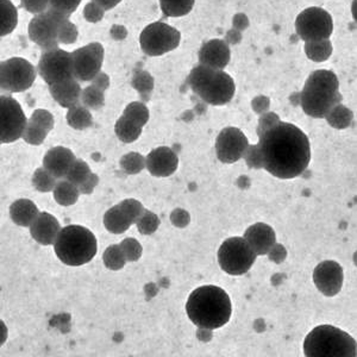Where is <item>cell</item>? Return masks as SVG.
Masks as SVG:
<instances>
[{"mask_svg": "<svg viewBox=\"0 0 357 357\" xmlns=\"http://www.w3.org/2000/svg\"><path fill=\"white\" fill-rule=\"evenodd\" d=\"M99 184V177L95 173H90L87 177L86 180L82 181L81 184L78 186L79 193L90 194L93 193L95 187Z\"/></svg>", "mask_w": 357, "mask_h": 357, "instance_id": "681fc988", "label": "cell"}, {"mask_svg": "<svg viewBox=\"0 0 357 357\" xmlns=\"http://www.w3.org/2000/svg\"><path fill=\"white\" fill-rule=\"evenodd\" d=\"M70 55L75 80L79 82L92 81L102 70L105 50L100 43L93 42L74 50Z\"/></svg>", "mask_w": 357, "mask_h": 357, "instance_id": "7c38bea8", "label": "cell"}, {"mask_svg": "<svg viewBox=\"0 0 357 357\" xmlns=\"http://www.w3.org/2000/svg\"><path fill=\"white\" fill-rule=\"evenodd\" d=\"M120 167L130 175L138 174L145 168V159L138 152H129L120 159Z\"/></svg>", "mask_w": 357, "mask_h": 357, "instance_id": "8d00e7d4", "label": "cell"}, {"mask_svg": "<svg viewBox=\"0 0 357 357\" xmlns=\"http://www.w3.org/2000/svg\"><path fill=\"white\" fill-rule=\"evenodd\" d=\"M333 30V17L323 8H308L296 17V31L303 41L328 40Z\"/></svg>", "mask_w": 357, "mask_h": 357, "instance_id": "30bf717a", "label": "cell"}, {"mask_svg": "<svg viewBox=\"0 0 357 357\" xmlns=\"http://www.w3.org/2000/svg\"><path fill=\"white\" fill-rule=\"evenodd\" d=\"M0 144H1V142H0Z\"/></svg>", "mask_w": 357, "mask_h": 357, "instance_id": "6f0895ef", "label": "cell"}, {"mask_svg": "<svg viewBox=\"0 0 357 357\" xmlns=\"http://www.w3.org/2000/svg\"><path fill=\"white\" fill-rule=\"evenodd\" d=\"M189 84L199 98L214 106L230 103L236 90L234 79L230 75L203 65L191 72Z\"/></svg>", "mask_w": 357, "mask_h": 357, "instance_id": "8992f818", "label": "cell"}, {"mask_svg": "<svg viewBox=\"0 0 357 357\" xmlns=\"http://www.w3.org/2000/svg\"><path fill=\"white\" fill-rule=\"evenodd\" d=\"M36 77V68L25 58H13L0 62V92H24L33 86Z\"/></svg>", "mask_w": 357, "mask_h": 357, "instance_id": "ba28073f", "label": "cell"}, {"mask_svg": "<svg viewBox=\"0 0 357 357\" xmlns=\"http://www.w3.org/2000/svg\"><path fill=\"white\" fill-rule=\"evenodd\" d=\"M280 118L276 113L273 112H268L266 115H263L259 120V127H257V134L267 130L268 127H271V125H274L276 122H279Z\"/></svg>", "mask_w": 357, "mask_h": 357, "instance_id": "f907efd6", "label": "cell"}, {"mask_svg": "<svg viewBox=\"0 0 357 357\" xmlns=\"http://www.w3.org/2000/svg\"><path fill=\"white\" fill-rule=\"evenodd\" d=\"M123 117L129 119L132 123H135L138 127H143L149 120L148 107L145 106L143 103L134 102L130 103L125 107L123 112Z\"/></svg>", "mask_w": 357, "mask_h": 357, "instance_id": "e575fe53", "label": "cell"}, {"mask_svg": "<svg viewBox=\"0 0 357 357\" xmlns=\"http://www.w3.org/2000/svg\"><path fill=\"white\" fill-rule=\"evenodd\" d=\"M53 193L54 199L61 206L74 205L80 197L78 187L67 180L58 181L53 189Z\"/></svg>", "mask_w": 357, "mask_h": 357, "instance_id": "4316f807", "label": "cell"}, {"mask_svg": "<svg viewBox=\"0 0 357 357\" xmlns=\"http://www.w3.org/2000/svg\"><path fill=\"white\" fill-rule=\"evenodd\" d=\"M196 0H160L161 10L164 16L182 17L189 15Z\"/></svg>", "mask_w": 357, "mask_h": 357, "instance_id": "f1b7e54d", "label": "cell"}, {"mask_svg": "<svg viewBox=\"0 0 357 357\" xmlns=\"http://www.w3.org/2000/svg\"><path fill=\"white\" fill-rule=\"evenodd\" d=\"M75 159L74 152L70 149L55 147L48 150L43 157V168L56 179H65Z\"/></svg>", "mask_w": 357, "mask_h": 357, "instance_id": "44dd1931", "label": "cell"}, {"mask_svg": "<svg viewBox=\"0 0 357 357\" xmlns=\"http://www.w3.org/2000/svg\"><path fill=\"white\" fill-rule=\"evenodd\" d=\"M38 214V206L29 199H18L10 206V217L13 222L23 228H29Z\"/></svg>", "mask_w": 357, "mask_h": 357, "instance_id": "603a6c76", "label": "cell"}, {"mask_svg": "<svg viewBox=\"0 0 357 357\" xmlns=\"http://www.w3.org/2000/svg\"><path fill=\"white\" fill-rule=\"evenodd\" d=\"M104 264L110 271H120L127 264V260L119 244L109 246L103 255Z\"/></svg>", "mask_w": 357, "mask_h": 357, "instance_id": "d6a6232c", "label": "cell"}, {"mask_svg": "<svg viewBox=\"0 0 357 357\" xmlns=\"http://www.w3.org/2000/svg\"><path fill=\"white\" fill-rule=\"evenodd\" d=\"M33 186L36 191L41 192V193H48V192H53L55 186L58 184V179L53 177L47 169L38 168L33 173V179H31Z\"/></svg>", "mask_w": 357, "mask_h": 357, "instance_id": "836d02e7", "label": "cell"}, {"mask_svg": "<svg viewBox=\"0 0 357 357\" xmlns=\"http://www.w3.org/2000/svg\"><path fill=\"white\" fill-rule=\"evenodd\" d=\"M30 122L36 124L42 129H45V132H50L55 127V118L49 111H47L45 109H38L33 112L30 117Z\"/></svg>", "mask_w": 357, "mask_h": 357, "instance_id": "ee69618b", "label": "cell"}, {"mask_svg": "<svg viewBox=\"0 0 357 357\" xmlns=\"http://www.w3.org/2000/svg\"><path fill=\"white\" fill-rule=\"evenodd\" d=\"M79 31L74 23L70 21V18L63 19L58 26V45H73L78 40Z\"/></svg>", "mask_w": 357, "mask_h": 357, "instance_id": "60d3db41", "label": "cell"}, {"mask_svg": "<svg viewBox=\"0 0 357 357\" xmlns=\"http://www.w3.org/2000/svg\"><path fill=\"white\" fill-rule=\"evenodd\" d=\"M115 132L119 141H122L123 143H132L138 140V137L142 134V127L136 125L135 123H132L129 119L122 116L116 122Z\"/></svg>", "mask_w": 357, "mask_h": 357, "instance_id": "83f0119b", "label": "cell"}, {"mask_svg": "<svg viewBox=\"0 0 357 357\" xmlns=\"http://www.w3.org/2000/svg\"><path fill=\"white\" fill-rule=\"evenodd\" d=\"M50 0H21L22 8L33 15H40L48 10Z\"/></svg>", "mask_w": 357, "mask_h": 357, "instance_id": "c3c4849f", "label": "cell"}, {"mask_svg": "<svg viewBox=\"0 0 357 357\" xmlns=\"http://www.w3.org/2000/svg\"><path fill=\"white\" fill-rule=\"evenodd\" d=\"M186 311L198 328L214 330L224 326L232 313L231 300L224 289L217 286H203L189 296Z\"/></svg>", "mask_w": 357, "mask_h": 357, "instance_id": "7a4b0ae2", "label": "cell"}, {"mask_svg": "<svg viewBox=\"0 0 357 357\" xmlns=\"http://www.w3.org/2000/svg\"><path fill=\"white\" fill-rule=\"evenodd\" d=\"M244 239L256 255H267L276 246V231L264 223H256L244 234Z\"/></svg>", "mask_w": 357, "mask_h": 357, "instance_id": "ffe728a7", "label": "cell"}, {"mask_svg": "<svg viewBox=\"0 0 357 357\" xmlns=\"http://www.w3.org/2000/svg\"><path fill=\"white\" fill-rule=\"evenodd\" d=\"M92 1L107 11V10H112V8H116L122 0H92Z\"/></svg>", "mask_w": 357, "mask_h": 357, "instance_id": "db71d44e", "label": "cell"}, {"mask_svg": "<svg viewBox=\"0 0 357 357\" xmlns=\"http://www.w3.org/2000/svg\"><path fill=\"white\" fill-rule=\"evenodd\" d=\"M306 357H357L356 341L333 325H319L304 342Z\"/></svg>", "mask_w": 357, "mask_h": 357, "instance_id": "5b68a950", "label": "cell"}, {"mask_svg": "<svg viewBox=\"0 0 357 357\" xmlns=\"http://www.w3.org/2000/svg\"><path fill=\"white\" fill-rule=\"evenodd\" d=\"M257 255L242 237L228 238L218 251V262L223 271L230 276H243L249 271Z\"/></svg>", "mask_w": 357, "mask_h": 357, "instance_id": "52a82bcc", "label": "cell"}, {"mask_svg": "<svg viewBox=\"0 0 357 357\" xmlns=\"http://www.w3.org/2000/svg\"><path fill=\"white\" fill-rule=\"evenodd\" d=\"M249 145L248 138L237 127H225L216 141V152L223 164H235L242 159Z\"/></svg>", "mask_w": 357, "mask_h": 357, "instance_id": "9a60e30c", "label": "cell"}, {"mask_svg": "<svg viewBox=\"0 0 357 357\" xmlns=\"http://www.w3.org/2000/svg\"><path fill=\"white\" fill-rule=\"evenodd\" d=\"M262 168L279 179H294L308 169L311 148L308 136L293 124L276 122L257 134Z\"/></svg>", "mask_w": 357, "mask_h": 357, "instance_id": "6da1fadb", "label": "cell"}, {"mask_svg": "<svg viewBox=\"0 0 357 357\" xmlns=\"http://www.w3.org/2000/svg\"><path fill=\"white\" fill-rule=\"evenodd\" d=\"M63 19L67 18L50 10H47L45 13L40 15H35L28 28L30 40L35 45H38L43 51L58 48V26Z\"/></svg>", "mask_w": 357, "mask_h": 357, "instance_id": "5bb4252c", "label": "cell"}, {"mask_svg": "<svg viewBox=\"0 0 357 357\" xmlns=\"http://www.w3.org/2000/svg\"><path fill=\"white\" fill-rule=\"evenodd\" d=\"M104 225L111 234L119 235L129 230L132 222L129 216L124 212V209L120 206L116 205L109 209L104 216Z\"/></svg>", "mask_w": 357, "mask_h": 357, "instance_id": "cb8c5ba5", "label": "cell"}, {"mask_svg": "<svg viewBox=\"0 0 357 357\" xmlns=\"http://www.w3.org/2000/svg\"><path fill=\"white\" fill-rule=\"evenodd\" d=\"M8 326H6V324H5L3 320L0 319V347H3V345L6 343V341H8Z\"/></svg>", "mask_w": 357, "mask_h": 357, "instance_id": "9f6ffc18", "label": "cell"}, {"mask_svg": "<svg viewBox=\"0 0 357 357\" xmlns=\"http://www.w3.org/2000/svg\"><path fill=\"white\" fill-rule=\"evenodd\" d=\"M132 87L138 90V93L142 98L147 100L150 93H152V87H154V80H152V75L147 72H144V70L136 72L134 78H132Z\"/></svg>", "mask_w": 357, "mask_h": 357, "instance_id": "74e56055", "label": "cell"}, {"mask_svg": "<svg viewBox=\"0 0 357 357\" xmlns=\"http://www.w3.org/2000/svg\"><path fill=\"white\" fill-rule=\"evenodd\" d=\"M90 173L92 172H90V166L85 161L81 159H75L65 179L78 187L82 181L86 180Z\"/></svg>", "mask_w": 357, "mask_h": 357, "instance_id": "d590c367", "label": "cell"}, {"mask_svg": "<svg viewBox=\"0 0 357 357\" xmlns=\"http://www.w3.org/2000/svg\"><path fill=\"white\" fill-rule=\"evenodd\" d=\"M28 119L21 104L10 95H0V142L13 143L21 138Z\"/></svg>", "mask_w": 357, "mask_h": 357, "instance_id": "8fae6325", "label": "cell"}, {"mask_svg": "<svg viewBox=\"0 0 357 357\" xmlns=\"http://www.w3.org/2000/svg\"><path fill=\"white\" fill-rule=\"evenodd\" d=\"M104 15H105V10L93 1L88 3L84 8V17L90 23H98L103 19Z\"/></svg>", "mask_w": 357, "mask_h": 357, "instance_id": "7dc6e473", "label": "cell"}, {"mask_svg": "<svg viewBox=\"0 0 357 357\" xmlns=\"http://www.w3.org/2000/svg\"><path fill=\"white\" fill-rule=\"evenodd\" d=\"M181 33L170 25L157 22L144 28L141 33L140 45L145 55L161 56L180 45Z\"/></svg>", "mask_w": 357, "mask_h": 357, "instance_id": "9c48e42d", "label": "cell"}, {"mask_svg": "<svg viewBox=\"0 0 357 357\" xmlns=\"http://www.w3.org/2000/svg\"><path fill=\"white\" fill-rule=\"evenodd\" d=\"M18 24V11L10 0H0V38L8 36Z\"/></svg>", "mask_w": 357, "mask_h": 357, "instance_id": "d4e9b609", "label": "cell"}, {"mask_svg": "<svg viewBox=\"0 0 357 357\" xmlns=\"http://www.w3.org/2000/svg\"><path fill=\"white\" fill-rule=\"evenodd\" d=\"M122 251H123L124 256L127 262H136L141 259L143 248L141 246V243L135 239V238H125L123 242L119 244Z\"/></svg>", "mask_w": 357, "mask_h": 357, "instance_id": "7bdbcfd3", "label": "cell"}, {"mask_svg": "<svg viewBox=\"0 0 357 357\" xmlns=\"http://www.w3.org/2000/svg\"><path fill=\"white\" fill-rule=\"evenodd\" d=\"M90 85L98 87L99 90H102L105 92V90H107L109 86H110V78H109V75L105 74L104 72L100 70L98 74L95 75V78H93Z\"/></svg>", "mask_w": 357, "mask_h": 357, "instance_id": "f5cc1de1", "label": "cell"}, {"mask_svg": "<svg viewBox=\"0 0 357 357\" xmlns=\"http://www.w3.org/2000/svg\"><path fill=\"white\" fill-rule=\"evenodd\" d=\"M112 38L115 40H123L127 38V31L122 25H113L111 30Z\"/></svg>", "mask_w": 357, "mask_h": 357, "instance_id": "11a10c76", "label": "cell"}, {"mask_svg": "<svg viewBox=\"0 0 357 357\" xmlns=\"http://www.w3.org/2000/svg\"><path fill=\"white\" fill-rule=\"evenodd\" d=\"M81 86L75 79H68L65 81L49 85V92L54 100L65 109L74 106L80 103Z\"/></svg>", "mask_w": 357, "mask_h": 357, "instance_id": "7402d4cb", "label": "cell"}, {"mask_svg": "<svg viewBox=\"0 0 357 357\" xmlns=\"http://www.w3.org/2000/svg\"><path fill=\"white\" fill-rule=\"evenodd\" d=\"M230 61V48L222 40H211L199 51V62L212 70H223Z\"/></svg>", "mask_w": 357, "mask_h": 357, "instance_id": "ac0fdd59", "label": "cell"}, {"mask_svg": "<svg viewBox=\"0 0 357 357\" xmlns=\"http://www.w3.org/2000/svg\"><path fill=\"white\" fill-rule=\"evenodd\" d=\"M300 103L306 115L312 118H325L333 107L342 104L336 74L331 70L313 72L305 82Z\"/></svg>", "mask_w": 357, "mask_h": 357, "instance_id": "3957f363", "label": "cell"}, {"mask_svg": "<svg viewBox=\"0 0 357 357\" xmlns=\"http://www.w3.org/2000/svg\"><path fill=\"white\" fill-rule=\"evenodd\" d=\"M343 280V268L336 261L319 263L313 271V281L316 287L326 296H337L341 292Z\"/></svg>", "mask_w": 357, "mask_h": 357, "instance_id": "2e32d148", "label": "cell"}, {"mask_svg": "<svg viewBox=\"0 0 357 357\" xmlns=\"http://www.w3.org/2000/svg\"><path fill=\"white\" fill-rule=\"evenodd\" d=\"M38 74L48 85L74 79L72 68V55L60 48L45 50L38 61Z\"/></svg>", "mask_w": 357, "mask_h": 357, "instance_id": "4fadbf2b", "label": "cell"}, {"mask_svg": "<svg viewBox=\"0 0 357 357\" xmlns=\"http://www.w3.org/2000/svg\"><path fill=\"white\" fill-rule=\"evenodd\" d=\"M136 225H137V229H138L141 234L149 236V235L154 234L159 229L160 219H159L157 214H152V211L144 209L143 214L138 218V221L136 222Z\"/></svg>", "mask_w": 357, "mask_h": 357, "instance_id": "f35d334b", "label": "cell"}, {"mask_svg": "<svg viewBox=\"0 0 357 357\" xmlns=\"http://www.w3.org/2000/svg\"><path fill=\"white\" fill-rule=\"evenodd\" d=\"M81 1L82 0H50L48 10L65 18H70V15L75 13Z\"/></svg>", "mask_w": 357, "mask_h": 357, "instance_id": "b9f144b4", "label": "cell"}, {"mask_svg": "<svg viewBox=\"0 0 357 357\" xmlns=\"http://www.w3.org/2000/svg\"><path fill=\"white\" fill-rule=\"evenodd\" d=\"M67 124L75 130H85L93 125V117L90 110L79 103L70 107L66 115Z\"/></svg>", "mask_w": 357, "mask_h": 357, "instance_id": "484cf974", "label": "cell"}, {"mask_svg": "<svg viewBox=\"0 0 357 357\" xmlns=\"http://www.w3.org/2000/svg\"><path fill=\"white\" fill-rule=\"evenodd\" d=\"M118 205L124 209V212L132 219V224H136V222L138 221V218L142 216L144 209H145L140 201L135 200V199H125L122 203H119Z\"/></svg>", "mask_w": 357, "mask_h": 357, "instance_id": "f6af8a7d", "label": "cell"}, {"mask_svg": "<svg viewBox=\"0 0 357 357\" xmlns=\"http://www.w3.org/2000/svg\"><path fill=\"white\" fill-rule=\"evenodd\" d=\"M328 124L336 129H345L349 127L353 122V112L349 109L343 106L342 104H338L337 106L333 107L331 111L328 112V116L325 117Z\"/></svg>", "mask_w": 357, "mask_h": 357, "instance_id": "1f68e13d", "label": "cell"}, {"mask_svg": "<svg viewBox=\"0 0 357 357\" xmlns=\"http://www.w3.org/2000/svg\"><path fill=\"white\" fill-rule=\"evenodd\" d=\"M172 223L177 228H185L189 223V214L184 209H177L172 214Z\"/></svg>", "mask_w": 357, "mask_h": 357, "instance_id": "816d5d0a", "label": "cell"}, {"mask_svg": "<svg viewBox=\"0 0 357 357\" xmlns=\"http://www.w3.org/2000/svg\"><path fill=\"white\" fill-rule=\"evenodd\" d=\"M179 159L174 150L168 147H159L145 157V167L152 177H167L177 169Z\"/></svg>", "mask_w": 357, "mask_h": 357, "instance_id": "e0dca14e", "label": "cell"}, {"mask_svg": "<svg viewBox=\"0 0 357 357\" xmlns=\"http://www.w3.org/2000/svg\"><path fill=\"white\" fill-rule=\"evenodd\" d=\"M48 134L49 132H45V129H42L41 127H38V125L29 120L25 125L22 138L31 145H41L47 138Z\"/></svg>", "mask_w": 357, "mask_h": 357, "instance_id": "ab89813d", "label": "cell"}, {"mask_svg": "<svg viewBox=\"0 0 357 357\" xmlns=\"http://www.w3.org/2000/svg\"><path fill=\"white\" fill-rule=\"evenodd\" d=\"M305 51L310 60L315 62H322L328 60L333 54V45L328 40L323 41L306 42Z\"/></svg>", "mask_w": 357, "mask_h": 357, "instance_id": "f546056e", "label": "cell"}, {"mask_svg": "<svg viewBox=\"0 0 357 357\" xmlns=\"http://www.w3.org/2000/svg\"><path fill=\"white\" fill-rule=\"evenodd\" d=\"M80 104L88 110H99L105 104L104 90H99L98 87L90 85L85 90H81Z\"/></svg>", "mask_w": 357, "mask_h": 357, "instance_id": "4dcf8cb0", "label": "cell"}, {"mask_svg": "<svg viewBox=\"0 0 357 357\" xmlns=\"http://www.w3.org/2000/svg\"><path fill=\"white\" fill-rule=\"evenodd\" d=\"M29 228L31 237L45 246H53L61 230L58 219L48 212H40Z\"/></svg>", "mask_w": 357, "mask_h": 357, "instance_id": "d6986e66", "label": "cell"}, {"mask_svg": "<svg viewBox=\"0 0 357 357\" xmlns=\"http://www.w3.org/2000/svg\"><path fill=\"white\" fill-rule=\"evenodd\" d=\"M53 246L58 260L70 267L90 262L95 259L98 246L93 232L81 225L65 226Z\"/></svg>", "mask_w": 357, "mask_h": 357, "instance_id": "277c9868", "label": "cell"}, {"mask_svg": "<svg viewBox=\"0 0 357 357\" xmlns=\"http://www.w3.org/2000/svg\"><path fill=\"white\" fill-rule=\"evenodd\" d=\"M243 157L246 159V164H248L249 168H262V157H261L259 147L256 144L255 145H248Z\"/></svg>", "mask_w": 357, "mask_h": 357, "instance_id": "bcb514c9", "label": "cell"}]
</instances>
